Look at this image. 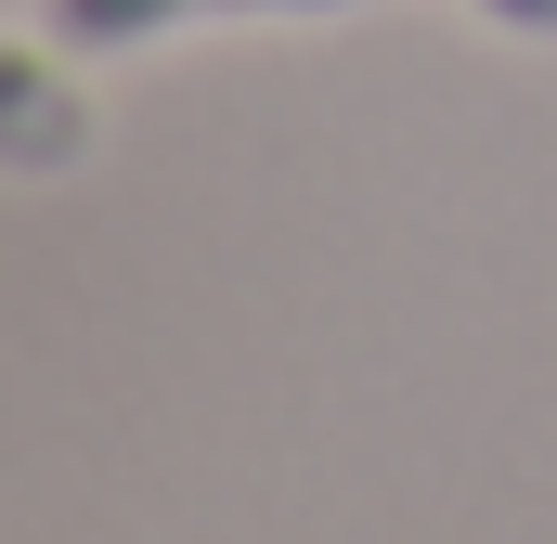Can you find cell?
Masks as SVG:
<instances>
[{
	"label": "cell",
	"instance_id": "obj_1",
	"mask_svg": "<svg viewBox=\"0 0 557 544\" xmlns=\"http://www.w3.org/2000/svg\"><path fill=\"white\" fill-rule=\"evenodd\" d=\"M91 143H104L91 65L26 26V39L0 52V169H13V182H65V169H91Z\"/></svg>",
	"mask_w": 557,
	"mask_h": 544
},
{
	"label": "cell",
	"instance_id": "obj_3",
	"mask_svg": "<svg viewBox=\"0 0 557 544\" xmlns=\"http://www.w3.org/2000/svg\"><path fill=\"white\" fill-rule=\"evenodd\" d=\"M480 26H506V39H557V0H467Z\"/></svg>",
	"mask_w": 557,
	"mask_h": 544
},
{
	"label": "cell",
	"instance_id": "obj_2",
	"mask_svg": "<svg viewBox=\"0 0 557 544\" xmlns=\"http://www.w3.org/2000/svg\"><path fill=\"white\" fill-rule=\"evenodd\" d=\"M363 0H26L39 39H65L78 65H117V52H156V39H195V26H337Z\"/></svg>",
	"mask_w": 557,
	"mask_h": 544
}]
</instances>
